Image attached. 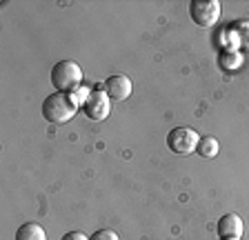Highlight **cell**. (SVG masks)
I'll return each instance as SVG.
<instances>
[{"label": "cell", "instance_id": "obj_8", "mask_svg": "<svg viewBox=\"0 0 249 240\" xmlns=\"http://www.w3.org/2000/svg\"><path fill=\"white\" fill-rule=\"evenodd\" d=\"M229 34L236 40V45L249 49V20H233L229 22Z\"/></svg>", "mask_w": 249, "mask_h": 240}, {"label": "cell", "instance_id": "obj_12", "mask_svg": "<svg viewBox=\"0 0 249 240\" xmlns=\"http://www.w3.org/2000/svg\"><path fill=\"white\" fill-rule=\"evenodd\" d=\"M89 240H120V238L114 229H98V231H93Z\"/></svg>", "mask_w": 249, "mask_h": 240}, {"label": "cell", "instance_id": "obj_9", "mask_svg": "<svg viewBox=\"0 0 249 240\" xmlns=\"http://www.w3.org/2000/svg\"><path fill=\"white\" fill-rule=\"evenodd\" d=\"M16 240H47V234L38 223H25L16 231Z\"/></svg>", "mask_w": 249, "mask_h": 240}, {"label": "cell", "instance_id": "obj_5", "mask_svg": "<svg viewBox=\"0 0 249 240\" xmlns=\"http://www.w3.org/2000/svg\"><path fill=\"white\" fill-rule=\"evenodd\" d=\"M83 111L89 120L100 122V120H105L109 114H111V98L105 94V89H93L91 94L85 98Z\"/></svg>", "mask_w": 249, "mask_h": 240}, {"label": "cell", "instance_id": "obj_3", "mask_svg": "<svg viewBox=\"0 0 249 240\" xmlns=\"http://www.w3.org/2000/svg\"><path fill=\"white\" fill-rule=\"evenodd\" d=\"M198 131H194L192 127H176L167 134V147H169L174 154L178 156H189V154L196 152L198 147Z\"/></svg>", "mask_w": 249, "mask_h": 240}, {"label": "cell", "instance_id": "obj_7", "mask_svg": "<svg viewBox=\"0 0 249 240\" xmlns=\"http://www.w3.org/2000/svg\"><path fill=\"white\" fill-rule=\"evenodd\" d=\"M103 89L111 100H127L131 96V80L127 76H109Z\"/></svg>", "mask_w": 249, "mask_h": 240}, {"label": "cell", "instance_id": "obj_10", "mask_svg": "<svg viewBox=\"0 0 249 240\" xmlns=\"http://www.w3.org/2000/svg\"><path fill=\"white\" fill-rule=\"evenodd\" d=\"M218 149H220V145H218V140L212 136H202L200 140H198V147H196V152L200 154L202 158H216Z\"/></svg>", "mask_w": 249, "mask_h": 240}, {"label": "cell", "instance_id": "obj_6", "mask_svg": "<svg viewBox=\"0 0 249 240\" xmlns=\"http://www.w3.org/2000/svg\"><path fill=\"white\" fill-rule=\"evenodd\" d=\"M216 231H218V238L220 240H240V236H243V231H245L243 218H240L238 214H225L223 218L218 220Z\"/></svg>", "mask_w": 249, "mask_h": 240}, {"label": "cell", "instance_id": "obj_2", "mask_svg": "<svg viewBox=\"0 0 249 240\" xmlns=\"http://www.w3.org/2000/svg\"><path fill=\"white\" fill-rule=\"evenodd\" d=\"M80 83H83V69L76 60H60L52 69V85L56 87V91L67 94L80 87Z\"/></svg>", "mask_w": 249, "mask_h": 240}, {"label": "cell", "instance_id": "obj_4", "mask_svg": "<svg viewBox=\"0 0 249 240\" xmlns=\"http://www.w3.org/2000/svg\"><path fill=\"white\" fill-rule=\"evenodd\" d=\"M189 16L198 27H213L220 18V2L218 0H192Z\"/></svg>", "mask_w": 249, "mask_h": 240}, {"label": "cell", "instance_id": "obj_13", "mask_svg": "<svg viewBox=\"0 0 249 240\" xmlns=\"http://www.w3.org/2000/svg\"><path fill=\"white\" fill-rule=\"evenodd\" d=\"M60 240H89V236H85L83 231H69V234H65Z\"/></svg>", "mask_w": 249, "mask_h": 240}, {"label": "cell", "instance_id": "obj_11", "mask_svg": "<svg viewBox=\"0 0 249 240\" xmlns=\"http://www.w3.org/2000/svg\"><path fill=\"white\" fill-rule=\"evenodd\" d=\"M240 63H243V58H240L238 53H233V51L220 53V65H223V69H238Z\"/></svg>", "mask_w": 249, "mask_h": 240}, {"label": "cell", "instance_id": "obj_1", "mask_svg": "<svg viewBox=\"0 0 249 240\" xmlns=\"http://www.w3.org/2000/svg\"><path fill=\"white\" fill-rule=\"evenodd\" d=\"M76 100L73 96L65 94V91H56V94L47 96L45 103H42V116H45L47 122H53V125H65L76 116Z\"/></svg>", "mask_w": 249, "mask_h": 240}]
</instances>
